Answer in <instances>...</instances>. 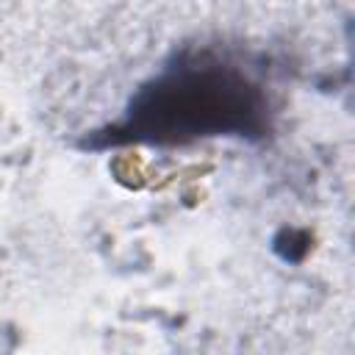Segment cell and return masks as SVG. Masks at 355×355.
<instances>
[{"mask_svg":"<svg viewBox=\"0 0 355 355\" xmlns=\"http://www.w3.org/2000/svg\"><path fill=\"white\" fill-rule=\"evenodd\" d=\"M263 100L241 75L214 67H191L161 78L130 108L122 128L136 139L180 141L211 133L258 130Z\"/></svg>","mask_w":355,"mask_h":355,"instance_id":"1","label":"cell"}]
</instances>
